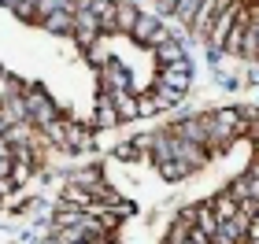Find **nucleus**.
<instances>
[{
	"mask_svg": "<svg viewBox=\"0 0 259 244\" xmlns=\"http://www.w3.org/2000/svg\"><path fill=\"white\" fill-rule=\"evenodd\" d=\"M200 119H204V133H207L204 148H226L241 133V111L237 108H222V111L200 115Z\"/></svg>",
	"mask_w": 259,
	"mask_h": 244,
	"instance_id": "1",
	"label": "nucleus"
},
{
	"mask_svg": "<svg viewBox=\"0 0 259 244\" xmlns=\"http://www.w3.org/2000/svg\"><path fill=\"white\" fill-rule=\"evenodd\" d=\"M22 100H26V111H30V122H33V126H49V122L60 119V115H56V104L45 96L41 89H30Z\"/></svg>",
	"mask_w": 259,
	"mask_h": 244,
	"instance_id": "2",
	"label": "nucleus"
},
{
	"mask_svg": "<svg viewBox=\"0 0 259 244\" xmlns=\"http://www.w3.org/2000/svg\"><path fill=\"white\" fill-rule=\"evenodd\" d=\"M226 192H230L237 204H241V200H259V163H255V167H252L248 174H241V178L233 181Z\"/></svg>",
	"mask_w": 259,
	"mask_h": 244,
	"instance_id": "3",
	"label": "nucleus"
},
{
	"mask_svg": "<svg viewBox=\"0 0 259 244\" xmlns=\"http://www.w3.org/2000/svg\"><path fill=\"white\" fill-rule=\"evenodd\" d=\"M237 11H241V0H233L230 8H222L219 15H215V22H211V44L215 48H222V41H226V33H230V26H233V19H237Z\"/></svg>",
	"mask_w": 259,
	"mask_h": 244,
	"instance_id": "4",
	"label": "nucleus"
},
{
	"mask_svg": "<svg viewBox=\"0 0 259 244\" xmlns=\"http://www.w3.org/2000/svg\"><path fill=\"white\" fill-rule=\"evenodd\" d=\"M230 4H233V0H204V4L196 8L193 22H189L193 33H207V30H211V22H215V15H219L222 8H230Z\"/></svg>",
	"mask_w": 259,
	"mask_h": 244,
	"instance_id": "5",
	"label": "nucleus"
},
{
	"mask_svg": "<svg viewBox=\"0 0 259 244\" xmlns=\"http://www.w3.org/2000/svg\"><path fill=\"white\" fill-rule=\"evenodd\" d=\"M130 33H134L137 41H145V44H163V41L170 37V33L163 30V26H159V22L152 19V15H137V26L130 30Z\"/></svg>",
	"mask_w": 259,
	"mask_h": 244,
	"instance_id": "6",
	"label": "nucleus"
},
{
	"mask_svg": "<svg viewBox=\"0 0 259 244\" xmlns=\"http://www.w3.org/2000/svg\"><path fill=\"white\" fill-rule=\"evenodd\" d=\"M178 141H189V144H204L207 141V133H204V119H182V122H174V130H170Z\"/></svg>",
	"mask_w": 259,
	"mask_h": 244,
	"instance_id": "7",
	"label": "nucleus"
},
{
	"mask_svg": "<svg viewBox=\"0 0 259 244\" xmlns=\"http://www.w3.org/2000/svg\"><path fill=\"white\" fill-rule=\"evenodd\" d=\"M189 218H193V226H196L207 240L219 233V218H215V211H211V204H196L193 211H189Z\"/></svg>",
	"mask_w": 259,
	"mask_h": 244,
	"instance_id": "8",
	"label": "nucleus"
},
{
	"mask_svg": "<svg viewBox=\"0 0 259 244\" xmlns=\"http://www.w3.org/2000/svg\"><path fill=\"white\" fill-rule=\"evenodd\" d=\"M159 85H167V89H174V92H185V89H189V63L167 67V71L159 74Z\"/></svg>",
	"mask_w": 259,
	"mask_h": 244,
	"instance_id": "9",
	"label": "nucleus"
},
{
	"mask_svg": "<svg viewBox=\"0 0 259 244\" xmlns=\"http://www.w3.org/2000/svg\"><path fill=\"white\" fill-rule=\"evenodd\" d=\"M137 15H141V11H137L134 4H115V30H119V33H130V30L137 26Z\"/></svg>",
	"mask_w": 259,
	"mask_h": 244,
	"instance_id": "10",
	"label": "nucleus"
},
{
	"mask_svg": "<svg viewBox=\"0 0 259 244\" xmlns=\"http://www.w3.org/2000/svg\"><path fill=\"white\" fill-rule=\"evenodd\" d=\"M237 200H233V196L230 192H219L215 196V200H211V211H215V218H219V222H226V218H233V215H237Z\"/></svg>",
	"mask_w": 259,
	"mask_h": 244,
	"instance_id": "11",
	"label": "nucleus"
},
{
	"mask_svg": "<svg viewBox=\"0 0 259 244\" xmlns=\"http://www.w3.org/2000/svg\"><path fill=\"white\" fill-rule=\"evenodd\" d=\"M156 167H159L163 178H170V181H182V178H189V174H193V167L185 159H167V163H156Z\"/></svg>",
	"mask_w": 259,
	"mask_h": 244,
	"instance_id": "12",
	"label": "nucleus"
},
{
	"mask_svg": "<svg viewBox=\"0 0 259 244\" xmlns=\"http://www.w3.org/2000/svg\"><path fill=\"white\" fill-rule=\"evenodd\" d=\"M156 52H159V60H170L167 67H182V63H185V56H182V44L174 41V37H167L163 44H156Z\"/></svg>",
	"mask_w": 259,
	"mask_h": 244,
	"instance_id": "13",
	"label": "nucleus"
},
{
	"mask_svg": "<svg viewBox=\"0 0 259 244\" xmlns=\"http://www.w3.org/2000/svg\"><path fill=\"white\" fill-rule=\"evenodd\" d=\"M67 148H81V152H85V148L93 144L89 141V130H81L78 122H67V141H63Z\"/></svg>",
	"mask_w": 259,
	"mask_h": 244,
	"instance_id": "14",
	"label": "nucleus"
},
{
	"mask_svg": "<svg viewBox=\"0 0 259 244\" xmlns=\"http://www.w3.org/2000/svg\"><path fill=\"white\" fill-rule=\"evenodd\" d=\"M115 122H119V115H115L111 96H100L97 100V126H115Z\"/></svg>",
	"mask_w": 259,
	"mask_h": 244,
	"instance_id": "15",
	"label": "nucleus"
},
{
	"mask_svg": "<svg viewBox=\"0 0 259 244\" xmlns=\"http://www.w3.org/2000/svg\"><path fill=\"white\" fill-rule=\"evenodd\" d=\"M45 26L49 30H74V11H52V15H45Z\"/></svg>",
	"mask_w": 259,
	"mask_h": 244,
	"instance_id": "16",
	"label": "nucleus"
},
{
	"mask_svg": "<svg viewBox=\"0 0 259 244\" xmlns=\"http://www.w3.org/2000/svg\"><path fill=\"white\" fill-rule=\"evenodd\" d=\"M11 174V156H0V178H8Z\"/></svg>",
	"mask_w": 259,
	"mask_h": 244,
	"instance_id": "17",
	"label": "nucleus"
},
{
	"mask_svg": "<svg viewBox=\"0 0 259 244\" xmlns=\"http://www.w3.org/2000/svg\"><path fill=\"white\" fill-rule=\"evenodd\" d=\"M252 33H255V41H259V8L252 11Z\"/></svg>",
	"mask_w": 259,
	"mask_h": 244,
	"instance_id": "18",
	"label": "nucleus"
},
{
	"mask_svg": "<svg viewBox=\"0 0 259 244\" xmlns=\"http://www.w3.org/2000/svg\"><path fill=\"white\" fill-rule=\"evenodd\" d=\"M252 141H255V148H259V122H255V130H252Z\"/></svg>",
	"mask_w": 259,
	"mask_h": 244,
	"instance_id": "19",
	"label": "nucleus"
},
{
	"mask_svg": "<svg viewBox=\"0 0 259 244\" xmlns=\"http://www.w3.org/2000/svg\"><path fill=\"white\" fill-rule=\"evenodd\" d=\"M159 4H163V8H167V11H170L174 4H178V0H159Z\"/></svg>",
	"mask_w": 259,
	"mask_h": 244,
	"instance_id": "20",
	"label": "nucleus"
},
{
	"mask_svg": "<svg viewBox=\"0 0 259 244\" xmlns=\"http://www.w3.org/2000/svg\"><path fill=\"white\" fill-rule=\"evenodd\" d=\"M207 244H215V240H207Z\"/></svg>",
	"mask_w": 259,
	"mask_h": 244,
	"instance_id": "21",
	"label": "nucleus"
},
{
	"mask_svg": "<svg viewBox=\"0 0 259 244\" xmlns=\"http://www.w3.org/2000/svg\"><path fill=\"white\" fill-rule=\"evenodd\" d=\"M185 244H193V240H185Z\"/></svg>",
	"mask_w": 259,
	"mask_h": 244,
	"instance_id": "22",
	"label": "nucleus"
}]
</instances>
